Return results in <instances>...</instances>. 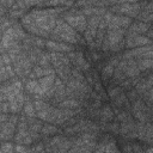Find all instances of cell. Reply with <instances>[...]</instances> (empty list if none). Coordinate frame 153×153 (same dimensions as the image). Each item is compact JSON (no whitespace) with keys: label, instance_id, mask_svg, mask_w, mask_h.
I'll return each mask as SVG.
<instances>
[{"label":"cell","instance_id":"cell-1","mask_svg":"<svg viewBox=\"0 0 153 153\" xmlns=\"http://www.w3.org/2000/svg\"><path fill=\"white\" fill-rule=\"evenodd\" d=\"M65 22L68 23L71 27L78 29V31H80V32H84L87 26L86 18L81 13H69L65 17Z\"/></svg>","mask_w":153,"mask_h":153},{"label":"cell","instance_id":"cell-2","mask_svg":"<svg viewBox=\"0 0 153 153\" xmlns=\"http://www.w3.org/2000/svg\"><path fill=\"white\" fill-rule=\"evenodd\" d=\"M54 81H55V75H54V74H50V75H45V76H43V78H39L38 84H39V86H41V90L43 91V94L53 86Z\"/></svg>","mask_w":153,"mask_h":153},{"label":"cell","instance_id":"cell-3","mask_svg":"<svg viewBox=\"0 0 153 153\" xmlns=\"http://www.w3.org/2000/svg\"><path fill=\"white\" fill-rule=\"evenodd\" d=\"M45 44L49 49L57 50V51H71L72 50V48L68 47L67 44H62V43H57V42H53V41H48Z\"/></svg>","mask_w":153,"mask_h":153},{"label":"cell","instance_id":"cell-4","mask_svg":"<svg viewBox=\"0 0 153 153\" xmlns=\"http://www.w3.org/2000/svg\"><path fill=\"white\" fill-rule=\"evenodd\" d=\"M26 90L30 93H33V94H37V96L43 94V91L41 90V86H39V84H38L37 80H30L26 84Z\"/></svg>","mask_w":153,"mask_h":153},{"label":"cell","instance_id":"cell-5","mask_svg":"<svg viewBox=\"0 0 153 153\" xmlns=\"http://www.w3.org/2000/svg\"><path fill=\"white\" fill-rule=\"evenodd\" d=\"M60 106L63 109H68V110H75L80 106V104L75 99H66V100H62L60 103Z\"/></svg>","mask_w":153,"mask_h":153},{"label":"cell","instance_id":"cell-6","mask_svg":"<svg viewBox=\"0 0 153 153\" xmlns=\"http://www.w3.org/2000/svg\"><path fill=\"white\" fill-rule=\"evenodd\" d=\"M114 71H115V66H114V65H111L110 62H109L106 66H104V68H103V71H102L103 80H104V81H106L108 79H110V78L112 76V74H114Z\"/></svg>","mask_w":153,"mask_h":153},{"label":"cell","instance_id":"cell-7","mask_svg":"<svg viewBox=\"0 0 153 153\" xmlns=\"http://www.w3.org/2000/svg\"><path fill=\"white\" fill-rule=\"evenodd\" d=\"M99 115L102 116V120L104 122H109V121H111L114 118V112H112V110H111V108L109 105H105Z\"/></svg>","mask_w":153,"mask_h":153},{"label":"cell","instance_id":"cell-8","mask_svg":"<svg viewBox=\"0 0 153 153\" xmlns=\"http://www.w3.org/2000/svg\"><path fill=\"white\" fill-rule=\"evenodd\" d=\"M57 131V128L55 126H51V124H44L41 129V133L44 134V135H50V134H55Z\"/></svg>","mask_w":153,"mask_h":153},{"label":"cell","instance_id":"cell-9","mask_svg":"<svg viewBox=\"0 0 153 153\" xmlns=\"http://www.w3.org/2000/svg\"><path fill=\"white\" fill-rule=\"evenodd\" d=\"M104 153H120V152L117 149L116 143L110 141L108 143H104Z\"/></svg>","mask_w":153,"mask_h":153},{"label":"cell","instance_id":"cell-10","mask_svg":"<svg viewBox=\"0 0 153 153\" xmlns=\"http://www.w3.org/2000/svg\"><path fill=\"white\" fill-rule=\"evenodd\" d=\"M151 66H152V60L151 59H143V60H140L137 62L139 71H142V69H146V68H151Z\"/></svg>","mask_w":153,"mask_h":153},{"label":"cell","instance_id":"cell-11","mask_svg":"<svg viewBox=\"0 0 153 153\" xmlns=\"http://www.w3.org/2000/svg\"><path fill=\"white\" fill-rule=\"evenodd\" d=\"M33 108H35V110H37V111H42V110H47L49 106H48V104L45 103V102H43V100H38V99H36L33 103Z\"/></svg>","mask_w":153,"mask_h":153},{"label":"cell","instance_id":"cell-12","mask_svg":"<svg viewBox=\"0 0 153 153\" xmlns=\"http://www.w3.org/2000/svg\"><path fill=\"white\" fill-rule=\"evenodd\" d=\"M24 112L27 116H30V117L35 116V108H33V104L31 102H26L25 103V105H24Z\"/></svg>","mask_w":153,"mask_h":153},{"label":"cell","instance_id":"cell-13","mask_svg":"<svg viewBox=\"0 0 153 153\" xmlns=\"http://www.w3.org/2000/svg\"><path fill=\"white\" fill-rule=\"evenodd\" d=\"M122 93V88L121 87H115V88H110L109 90V96L112 98V99H115L117 96H120Z\"/></svg>","mask_w":153,"mask_h":153},{"label":"cell","instance_id":"cell-14","mask_svg":"<svg viewBox=\"0 0 153 153\" xmlns=\"http://www.w3.org/2000/svg\"><path fill=\"white\" fill-rule=\"evenodd\" d=\"M0 149H1L2 153H10V152H12V145L10 142H5V143L1 145Z\"/></svg>","mask_w":153,"mask_h":153},{"label":"cell","instance_id":"cell-15","mask_svg":"<svg viewBox=\"0 0 153 153\" xmlns=\"http://www.w3.org/2000/svg\"><path fill=\"white\" fill-rule=\"evenodd\" d=\"M7 116L6 115H0V123H2V122H5V121H7Z\"/></svg>","mask_w":153,"mask_h":153},{"label":"cell","instance_id":"cell-16","mask_svg":"<svg viewBox=\"0 0 153 153\" xmlns=\"http://www.w3.org/2000/svg\"><path fill=\"white\" fill-rule=\"evenodd\" d=\"M0 104H1V103H0ZM0 111H1V110H0Z\"/></svg>","mask_w":153,"mask_h":153}]
</instances>
